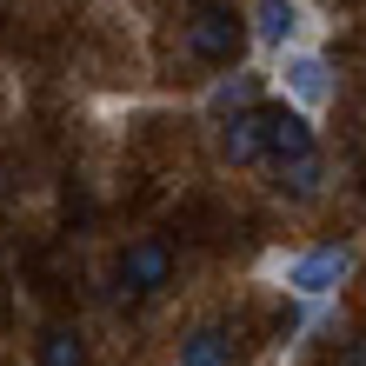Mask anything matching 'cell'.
<instances>
[{
  "instance_id": "cell-8",
  "label": "cell",
  "mask_w": 366,
  "mask_h": 366,
  "mask_svg": "<svg viewBox=\"0 0 366 366\" xmlns=\"http://www.w3.org/2000/svg\"><path fill=\"white\" fill-rule=\"evenodd\" d=\"M293 34H300V0H253V40L287 47Z\"/></svg>"
},
{
  "instance_id": "cell-6",
  "label": "cell",
  "mask_w": 366,
  "mask_h": 366,
  "mask_svg": "<svg viewBox=\"0 0 366 366\" xmlns=\"http://www.w3.org/2000/svg\"><path fill=\"white\" fill-rule=\"evenodd\" d=\"M180 366H233V333L220 320H200V327L180 340Z\"/></svg>"
},
{
  "instance_id": "cell-5",
  "label": "cell",
  "mask_w": 366,
  "mask_h": 366,
  "mask_svg": "<svg viewBox=\"0 0 366 366\" xmlns=\"http://www.w3.org/2000/svg\"><path fill=\"white\" fill-rule=\"evenodd\" d=\"M280 80H287V94H293V100H307V107H320V100L333 94V67H327L320 54H287Z\"/></svg>"
},
{
  "instance_id": "cell-7",
  "label": "cell",
  "mask_w": 366,
  "mask_h": 366,
  "mask_svg": "<svg viewBox=\"0 0 366 366\" xmlns=\"http://www.w3.org/2000/svg\"><path fill=\"white\" fill-rule=\"evenodd\" d=\"M220 154H227L233 167H247V160H260V154H267V134H260V107H247V114H233V120L220 127Z\"/></svg>"
},
{
  "instance_id": "cell-2",
  "label": "cell",
  "mask_w": 366,
  "mask_h": 366,
  "mask_svg": "<svg viewBox=\"0 0 366 366\" xmlns=\"http://www.w3.org/2000/svg\"><path fill=\"white\" fill-rule=\"evenodd\" d=\"M167 280H174V253H167V240L147 233V240H134V247L120 253V287L134 293V300H154Z\"/></svg>"
},
{
  "instance_id": "cell-3",
  "label": "cell",
  "mask_w": 366,
  "mask_h": 366,
  "mask_svg": "<svg viewBox=\"0 0 366 366\" xmlns=\"http://www.w3.org/2000/svg\"><path fill=\"white\" fill-rule=\"evenodd\" d=\"M347 267H353L347 247H313V253H300V260L287 267V287L300 300H320V293H333L340 280H347Z\"/></svg>"
},
{
  "instance_id": "cell-4",
  "label": "cell",
  "mask_w": 366,
  "mask_h": 366,
  "mask_svg": "<svg viewBox=\"0 0 366 366\" xmlns=\"http://www.w3.org/2000/svg\"><path fill=\"white\" fill-rule=\"evenodd\" d=\"M260 134H267V154L287 167L300 154H313V127L293 114V107H260Z\"/></svg>"
},
{
  "instance_id": "cell-12",
  "label": "cell",
  "mask_w": 366,
  "mask_h": 366,
  "mask_svg": "<svg viewBox=\"0 0 366 366\" xmlns=\"http://www.w3.org/2000/svg\"><path fill=\"white\" fill-rule=\"evenodd\" d=\"M347 366H366V340H353V353H347Z\"/></svg>"
},
{
  "instance_id": "cell-1",
  "label": "cell",
  "mask_w": 366,
  "mask_h": 366,
  "mask_svg": "<svg viewBox=\"0 0 366 366\" xmlns=\"http://www.w3.org/2000/svg\"><path fill=\"white\" fill-rule=\"evenodd\" d=\"M187 47L207 60V67H233L247 54V27L233 20L220 0H193L187 7Z\"/></svg>"
},
{
  "instance_id": "cell-10",
  "label": "cell",
  "mask_w": 366,
  "mask_h": 366,
  "mask_svg": "<svg viewBox=\"0 0 366 366\" xmlns=\"http://www.w3.org/2000/svg\"><path fill=\"white\" fill-rule=\"evenodd\" d=\"M280 187H287L293 200H313V193H320V154H300V160H287V167H280Z\"/></svg>"
},
{
  "instance_id": "cell-9",
  "label": "cell",
  "mask_w": 366,
  "mask_h": 366,
  "mask_svg": "<svg viewBox=\"0 0 366 366\" xmlns=\"http://www.w3.org/2000/svg\"><path fill=\"white\" fill-rule=\"evenodd\" d=\"M40 366H87L80 333L74 327H47V340H40Z\"/></svg>"
},
{
  "instance_id": "cell-11",
  "label": "cell",
  "mask_w": 366,
  "mask_h": 366,
  "mask_svg": "<svg viewBox=\"0 0 366 366\" xmlns=\"http://www.w3.org/2000/svg\"><path fill=\"white\" fill-rule=\"evenodd\" d=\"M247 100H253V74H233V80H220V94H213L220 114H227V107H247Z\"/></svg>"
}]
</instances>
